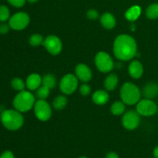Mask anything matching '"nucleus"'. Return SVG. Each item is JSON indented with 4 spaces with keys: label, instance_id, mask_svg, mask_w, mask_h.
<instances>
[{
    "label": "nucleus",
    "instance_id": "f3484780",
    "mask_svg": "<svg viewBox=\"0 0 158 158\" xmlns=\"http://www.w3.org/2000/svg\"><path fill=\"white\" fill-rule=\"evenodd\" d=\"M93 101L97 105H104L109 101V94L106 91L100 89L93 94Z\"/></svg>",
    "mask_w": 158,
    "mask_h": 158
},
{
    "label": "nucleus",
    "instance_id": "ddd939ff",
    "mask_svg": "<svg viewBox=\"0 0 158 158\" xmlns=\"http://www.w3.org/2000/svg\"><path fill=\"white\" fill-rule=\"evenodd\" d=\"M129 74L134 79H139L143 73V67L142 63L138 60H134L131 62L128 67Z\"/></svg>",
    "mask_w": 158,
    "mask_h": 158
},
{
    "label": "nucleus",
    "instance_id": "20e7f679",
    "mask_svg": "<svg viewBox=\"0 0 158 158\" xmlns=\"http://www.w3.org/2000/svg\"><path fill=\"white\" fill-rule=\"evenodd\" d=\"M141 92L140 89L132 83H126L120 89V97L125 104L134 105L140 100Z\"/></svg>",
    "mask_w": 158,
    "mask_h": 158
},
{
    "label": "nucleus",
    "instance_id": "9d476101",
    "mask_svg": "<svg viewBox=\"0 0 158 158\" xmlns=\"http://www.w3.org/2000/svg\"><path fill=\"white\" fill-rule=\"evenodd\" d=\"M43 45L49 53L54 56L60 54L63 49V44H62L61 40H60L59 37L54 35H48L43 40Z\"/></svg>",
    "mask_w": 158,
    "mask_h": 158
},
{
    "label": "nucleus",
    "instance_id": "c85d7f7f",
    "mask_svg": "<svg viewBox=\"0 0 158 158\" xmlns=\"http://www.w3.org/2000/svg\"><path fill=\"white\" fill-rule=\"evenodd\" d=\"M86 16H87V18L89 19L95 20L97 19L99 16L98 12H97L96 9H89L87 12V13H86Z\"/></svg>",
    "mask_w": 158,
    "mask_h": 158
},
{
    "label": "nucleus",
    "instance_id": "39448f33",
    "mask_svg": "<svg viewBox=\"0 0 158 158\" xmlns=\"http://www.w3.org/2000/svg\"><path fill=\"white\" fill-rule=\"evenodd\" d=\"M95 64L97 69L102 73H109L113 70L114 61L110 56L105 52H99L95 56Z\"/></svg>",
    "mask_w": 158,
    "mask_h": 158
},
{
    "label": "nucleus",
    "instance_id": "c9c22d12",
    "mask_svg": "<svg viewBox=\"0 0 158 158\" xmlns=\"http://www.w3.org/2000/svg\"><path fill=\"white\" fill-rule=\"evenodd\" d=\"M79 158H86V157H79Z\"/></svg>",
    "mask_w": 158,
    "mask_h": 158
},
{
    "label": "nucleus",
    "instance_id": "4be33fe9",
    "mask_svg": "<svg viewBox=\"0 0 158 158\" xmlns=\"http://www.w3.org/2000/svg\"><path fill=\"white\" fill-rule=\"evenodd\" d=\"M146 15L150 19H157L158 3H153L148 6L146 10Z\"/></svg>",
    "mask_w": 158,
    "mask_h": 158
},
{
    "label": "nucleus",
    "instance_id": "393cba45",
    "mask_svg": "<svg viewBox=\"0 0 158 158\" xmlns=\"http://www.w3.org/2000/svg\"><path fill=\"white\" fill-rule=\"evenodd\" d=\"M29 43L31 46H39L40 45L43 44V35H40L39 33H35L33 35H31L29 38Z\"/></svg>",
    "mask_w": 158,
    "mask_h": 158
},
{
    "label": "nucleus",
    "instance_id": "a211bd4d",
    "mask_svg": "<svg viewBox=\"0 0 158 158\" xmlns=\"http://www.w3.org/2000/svg\"><path fill=\"white\" fill-rule=\"evenodd\" d=\"M140 14H141V9L140 6H134L127 10L126 13H125V17L129 21L134 22L140 17Z\"/></svg>",
    "mask_w": 158,
    "mask_h": 158
},
{
    "label": "nucleus",
    "instance_id": "5701e85b",
    "mask_svg": "<svg viewBox=\"0 0 158 158\" xmlns=\"http://www.w3.org/2000/svg\"><path fill=\"white\" fill-rule=\"evenodd\" d=\"M42 83L43 86H46L49 88V89H52L56 86V78L52 74H46L43 77V80H42Z\"/></svg>",
    "mask_w": 158,
    "mask_h": 158
},
{
    "label": "nucleus",
    "instance_id": "7c9ffc66",
    "mask_svg": "<svg viewBox=\"0 0 158 158\" xmlns=\"http://www.w3.org/2000/svg\"><path fill=\"white\" fill-rule=\"evenodd\" d=\"M10 29V26L9 24H6V23H1L0 24V34H6L9 31Z\"/></svg>",
    "mask_w": 158,
    "mask_h": 158
},
{
    "label": "nucleus",
    "instance_id": "dca6fc26",
    "mask_svg": "<svg viewBox=\"0 0 158 158\" xmlns=\"http://www.w3.org/2000/svg\"><path fill=\"white\" fill-rule=\"evenodd\" d=\"M116 19L114 15L109 12L103 13L100 17V23L106 29H112L116 26Z\"/></svg>",
    "mask_w": 158,
    "mask_h": 158
},
{
    "label": "nucleus",
    "instance_id": "72a5a7b5",
    "mask_svg": "<svg viewBox=\"0 0 158 158\" xmlns=\"http://www.w3.org/2000/svg\"><path fill=\"white\" fill-rule=\"evenodd\" d=\"M154 156L155 158H158V145L154 150Z\"/></svg>",
    "mask_w": 158,
    "mask_h": 158
},
{
    "label": "nucleus",
    "instance_id": "bb28decb",
    "mask_svg": "<svg viewBox=\"0 0 158 158\" xmlns=\"http://www.w3.org/2000/svg\"><path fill=\"white\" fill-rule=\"evenodd\" d=\"M49 95V89L45 86H40L37 89L36 96L40 100H46Z\"/></svg>",
    "mask_w": 158,
    "mask_h": 158
},
{
    "label": "nucleus",
    "instance_id": "1a4fd4ad",
    "mask_svg": "<svg viewBox=\"0 0 158 158\" xmlns=\"http://www.w3.org/2000/svg\"><path fill=\"white\" fill-rule=\"evenodd\" d=\"M78 87V78L73 74H66L62 78L60 88L63 94L66 95L72 94Z\"/></svg>",
    "mask_w": 158,
    "mask_h": 158
},
{
    "label": "nucleus",
    "instance_id": "4468645a",
    "mask_svg": "<svg viewBox=\"0 0 158 158\" xmlns=\"http://www.w3.org/2000/svg\"><path fill=\"white\" fill-rule=\"evenodd\" d=\"M142 93H143V97L146 99L152 100L155 98L158 95V83H154V82L147 83L143 87Z\"/></svg>",
    "mask_w": 158,
    "mask_h": 158
},
{
    "label": "nucleus",
    "instance_id": "f257e3e1",
    "mask_svg": "<svg viewBox=\"0 0 158 158\" xmlns=\"http://www.w3.org/2000/svg\"><path fill=\"white\" fill-rule=\"evenodd\" d=\"M137 43L131 35L122 34L114 40V53L118 60L123 61L132 60L137 55Z\"/></svg>",
    "mask_w": 158,
    "mask_h": 158
},
{
    "label": "nucleus",
    "instance_id": "0eeeda50",
    "mask_svg": "<svg viewBox=\"0 0 158 158\" xmlns=\"http://www.w3.org/2000/svg\"><path fill=\"white\" fill-rule=\"evenodd\" d=\"M33 107L35 117L41 121H46L52 116L50 105L45 100H39L35 102Z\"/></svg>",
    "mask_w": 158,
    "mask_h": 158
},
{
    "label": "nucleus",
    "instance_id": "f8f14e48",
    "mask_svg": "<svg viewBox=\"0 0 158 158\" xmlns=\"http://www.w3.org/2000/svg\"><path fill=\"white\" fill-rule=\"evenodd\" d=\"M76 77L82 82H88L92 78V72L86 65L80 63L78 64L75 69Z\"/></svg>",
    "mask_w": 158,
    "mask_h": 158
},
{
    "label": "nucleus",
    "instance_id": "7ed1b4c3",
    "mask_svg": "<svg viewBox=\"0 0 158 158\" xmlns=\"http://www.w3.org/2000/svg\"><path fill=\"white\" fill-rule=\"evenodd\" d=\"M35 103V97L29 91H19L13 100V106L16 110L21 113L27 112L34 106Z\"/></svg>",
    "mask_w": 158,
    "mask_h": 158
},
{
    "label": "nucleus",
    "instance_id": "473e14b6",
    "mask_svg": "<svg viewBox=\"0 0 158 158\" xmlns=\"http://www.w3.org/2000/svg\"><path fill=\"white\" fill-rule=\"evenodd\" d=\"M106 158H119L118 155H117L116 153L114 152H110L108 153L107 155H106Z\"/></svg>",
    "mask_w": 158,
    "mask_h": 158
},
{
    "label": "nucleus",
    "instance_id": "2f4dec72",
    "mask_svg": "<svg viewBox=\"0 0 158 158\" xmlns=\"http://www.w3.org/2000/svg\"><path fill=\"white\" fill-rule=\"evenodd\" d=\"M0 158H15V157H14V154L12 151H6L1 154Z\"/></svg>",
    "mask_w": 158,
    "mask_h": 158
},
{
    "label": "nucleus",
    "instance_id": "c756f323",
    "mask_svg": "<svg viewBox=\"0 0 158 158\" xmlns=\"http://www.w3.org/2000/svg\"><path fill=\"white\" fill-rule=\"evenodd\" d=\"M80 91L83 96H88L90 94L91 88L89 85L83 84L80 88Z\"/></svg>",
    "mask_w": 158,
    "mask_h": 158
},
{
    "label": "nucleus",
    "instance_id": "6e6552de",
    "mask_svg": "<svg viewBox=\"0 0 158 158\" xmlns=\"http://www.w3.org/2000/svg\"><path fill=\"white\" fill-rule=\"evenodd\" d=\"M137 112L140 116L151 117L157 112V106L152 100L143 99L137 103Z\"/></svg>",
    "mask_w": 158,
    "mask_h": 158
},
{
    "label": "nucleus",
    "instance_id": "e433bc0d",
    "mask_svg": "<svg viewBox=\"0 0 158 158\" xmlns=\"http://www.w3.org/2000/svg\"><path fill=\"white\" fill-rule=\"evenodd\" d=\"M0 116H1V115H0Z\"/></svg>",
    "mask_w": 158,
    "mask_h": 158
},
{
    "label": "nucleus",
    "instance_id": "b1692460",
    "mask_svg": "<svg viewBox=\"0 0 158 158\" xmlns=\"http://www.w3.org/2000/svg\"><path fill=\"white\" fill-rule=\"evenodd\" d=\"M11 86L14 89L17 91H23L24 90L25 86H26V84H25L24 81H23L22 79L20 78H14L13 80L11 82Z\"/></svg>",
    "mask_w": 158,
    "mask_h": 158
},
{
    "label": "nucleus",
    "instance_id": "f03ea898",
    "mask_svg": "<svg viewBox=\"0 0 158 158\" xmlns=\"http://www.w3.org/2000/svg\"><path fill=\"white\" fill-rule=\"evenodd\" d=\"M1 122L9 131H17L23 127L24 118L21 112L16 110H6L0 116Z\"/></svg>",
    "mask_w": 158,
    "mask_h": 158
},
{
    "label": "nucleus",
    "instance_id": "6ab92c4d",
    "mask_svg": "<svg viewBox=\"0 0 158 158\" xmlns=\"http://www.w3.org/2000/svg\"><path fill=\"white\" fill-rule=\"evenodd\" d=\"M117 84H118V77L114 73L110 74L104 81L105 88L108 91L114 90Z\"/></svg>",
    "mask_w": 158,
    "mask_h": 158
},
{
    "label": "nucleus",
    "instance_id": "f704fd0d",
    "mask_svg": "<svg viewBox=\"0 0 158 158\" xmlns=\"http://www.w3.org/2000/svg\"><path fill=\"white\" fill-rule=\"evenodd\" d=\"M27 1L29 2V3H35V2H36L38 0H27Z\"/></svg>",
    "mask_w": 158,
    "mask_h": 158
},
{
    "label": "nucleus",
    "instance_id": "cd10ccee",
    "mask_svg": "<svg viewBox=\"0 0 158 158\" xmlns=\"http://www.w3.org/2000/svg\"><path fill=\"white\" fill-rule=\"evenodd\" d=\"M9 4L16 8L23 7L26 3V0H7Z\"/></svg>",
    "mask_w": 158,
    "mask_h": 158
},
{
    "label": "nucleus",
    "instance_id": "9b49d317",
    "mask_svg": "<svg viewBox=\"0 0 158 158\" xmlns=\"http://www.w3.org/2000/svg\"><path fill=\"white\" fill-rule=\"evenodd\" d=\"M122 123L127 130L136 129L140 124V114L135 110H129L123 115Z\"/></svg>",
    "mask_w": 158,
    "mask_h": 158
},
{
    "label": "nucleus",
    "instance_id": "412c9836",
    "mask_svg": "<svg viewBox=\"0 0 158 158\" xmlns=\"http://www.w3.org/2000/svg\"><path fill=\"white\" fill-rule=\"evenodd\" d=\"M110 111L114 115L120 116L125 111V103L123 101H116L112 104Z\"/></svg>",
    "mask_w": 158,
    "mask_h": 158
},
{
    "label": "nucleus",
    "instance_id": "423d86ee",
    "mask_svg": "<svg viewBox=\"0 0 158 158\" xmlns=\"http://www.w3.org/2000/svg\"><path fill=\"white\" fill-rule=\"evenodd\" d=\"M30 22L29 15L26 12H20L14 14L9 19V25L11 29L14 30H23L27 27Z\"/></svg>",
    "mask_w": 158,
    "mask_h": 158
},
{
    "label": "nucleus",
    "instance_id": "2eb2a0df",
    "mask_svg": "<svg viewBox=\"0 0 158 158\" xmlns=\"http://www.w3.org/2000/svg\"><path fill=\"white\" fill-rule=\"evenodd\" d=\"M42 77L37 73H32L26 79V85L29 90H35L42 84Z\"/></svg>",
    "mask_w": 158,
    "mask_h": 158
},
{
    "label": "nucleus",
    "instance_id": "a878e982",
    "mask_svg": "<svg viewBox=\"0 0 158 158\" xmlns=\"http://www.w3.org/2000/svg\"><path fill=\"white\" fill-rule=\"evenodd\" d=\"M10 19V12L7 6H0V22L5 23L8 19Z\"/></svg>",
    "mask_w": 158,
    "mask_h": 158
},
{
    "label": "nucleus",
    "instance_id": "aec40b11",
    "mask_svg": "<svg viewBox=\"0 0 158 158\" xmlns=\"http://www.w3.org/2000/svg\"><path fill=\"white\" fill-rule=\"evenodd\" d=\"M66 104H67V99L65 96H58L56 97L52 103V106H53L54 109L56 110H61L66 107Z\"/></svg>",
    "mask_w": 158,
    "mask_h": 158
}]
</instances>
